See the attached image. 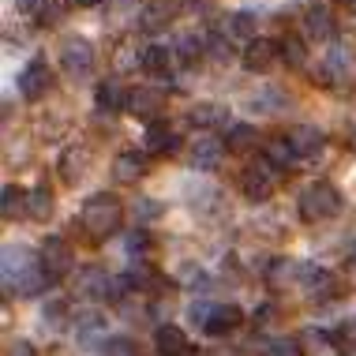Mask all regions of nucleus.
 Listing matches in <instances>:
<instances>
[{
	"instance_id": "1",
	"label": "nucleus",
	"mask_w": 356,
	"mask_h": 356,
	"mask_svg": "<svg viewBox=\"0 0 356 356\" xmlns=\"http://www.w3.org/2000/svg\"><path fill=\"white\" fill-rule=\"evenodd\" d=\"M79 221L94 240H105L124 225V203L113 195V191H94L79 210Z\"/></svg>"
},
{
	"instance_id": "2",
	"label": "nucleus",
	"mask_w": 356,
	"mask_h": 356,
	"mask_svg": "<svg viewBox=\"0 0 356 356\" xmlns=\"http://www.w3.org/2000/svg\"><path fill=\"white\" fill-rule=\"evenodd\" d=\"M341 207H345V199L330 180H315V184H307L300 191V218L304 221H330L341 214Z\"/></svg>"
},
{
	"instance_id": "3",
	"label": "nucleus",
	"mask_w": 356,
	"mask_h": 356,
	"mask_svg": "<svg viewBox=\"0 0 356 356\" xmlns=\"http://www.w3.org/2000/svg\"><path fill=\"white\" fill-rule=\"evenodd\" d=\"M60 68L68 72L72 79H86V75L94 72V45L86 42V38H79V34L64 38V45H60Z\"/></svg>"
},
{
	"instance_id": "4",
	"label": "nucleus",
	"mask_w": 356,
	"mask_h": 356,
	"mask_svg": "<svg viewBox=\"0 0 356 356\" xmlns=\"http://www.w3.org/2000/svg\"><path fill=\"white\" fill-rule=\"evenodd\" d=\"M38 263H42V270L49 282H60V277L72 270V244L64 236H45L42 252H38Z\"/></svg>"
},
{
	"instance_id": "5",
	"label": "nucleus",
	"mask_w": 356,
	"mask_h": 356,
	"mask_svg": "<svg viewBox=\"0 0 356 356\" xmlns=\"http://www.w3.org/2000/svg\"><path fill=\"white\" fill-rule=\"evenodd\" d=\"M165 90L161 86H131L128 90V109L124 113H131V117H139V120H158L161 117V109H165Z\"/></svg>"
},
{
	"instance_id": "6",
	"label": "nucleus",
	"mask_w": 356,
	"mask_h": 356,
	"mask_svg": "<svg viewBox=\"0 0 356 356\" xmlns=\"http://www.w3.org/2000/svg\"><path fill=\"white\" fill-rule=\"evenodd\" d=\"M75 293L83 300H117V277H109L98 266H86L75 274Z\"/></svg>"
},
{
	"instance_id": "7",
	"label": "nucleus",
	"mask_w": 356,
	"mask_h": 356,
	"mask_svg": "<svg viewBox=\"0 0 356 356\" xmlns=\"http://www.w3.org/2000/svg\"><path fill=\"white\" fill-rule=\"evenodd\" d=\"M240 188H244V195L252 199V203H266V199L274 195V188H277V169L266 165V161H259V165L244 169Z\"/></svg>"
},
{
	"instance_id": "8",
	"label": "nucleus",
	"mask_w": 356,
	"mask_h": 356,
	"mask_svg": "<svg viewBox=\"0 0 356 356\" xmlns=\"http://www.w3.org/2000/svg\"><path fill=\"white\" fill-rule=\"evenodd\" d=\"M49 86H53V72L42 56H34V60L19 72V94H23L26 102H42L45 94H49Z\"/></svg>"
},
{
	"instance_id": "9",
	"label": "nucleus",
	"mask_w": 356,
	"mask_h": 356,
	"mask_svg": "<svg viewBox=\"0 0 356 356\" xmlns=\"http://www.w3.org/2000/svg\"><path fill=\"white\" fill-rule=\"evenodd\" d=\"M177 15H180V0H150L139 12V26L147 34H161L177 23Z\"/></svg>"
},
{
	"instance_id": "10",
	"label": "nucleus",
	"mask_w": 356,
	"mask_h": 356,
	"mask_svg": "<svg viewBox=\"0 0 356 356\" xmlns=\"http://www.w3.org/2000/svg\"><path fill=\"white\" fill-rule=\"evenodd\" d=\"M199 323H203V330L210 334V338H221V334L236 330V326L244 323V312H240L236 304H218V307L199 312Z\"/></svg>"
},
{
	"instance_id": "11",
	"label": "nucleus",
	"mask_w": 356,
	"mask_h": 356,
	"mask_svg": "<svg viewBox=\"0 0 356 356\" xmlns=\"http://www.w3.org/2000/svg\"><path fill=\"white\" fill-rule=\"evenodd\" d=\"M353 68H356V53L349 49V45H330L326 56H323L319 75H323V83H341V79L353 75Z\"/></svg>"
},
{
	"instance_id": "12",
	"label": "nucleus",
	"mask_w": 356,
	"mask_h": 356,
	"mask_svg": "<svg viewBox=\"0 0 356 356\" xmlns=\"http://www.w3.org/2000/svg\"><path fill=\"white\" fill-rule=\"evenodd\" d=\"M277 56H282V42H274V38H255L252 45H244V68L263 75L277 64Z\"/></svg>"
},
{
	"instance_id": "13",
	"label": "nucleus",
	"mask_w": 356,
	"mask_h": 356,
	"mask_svg": "<svg viewBox=\"0 0 356 356\" xmlns=\"http://www.w3.org/2000/svg\"><path fill=\"white\" fill-rule=\"evenodd\" d=\"M34 266H38V259H31V252L23 244H8L4 248V270H0L4 274V289H15Z\"/></svg>"
},
{
	"instance_id": "14",
	"label": "nucleus",
	"mask_w": 356,
	"mask_h": 356,
	"mask_svg": "<svg viewBox=\"0 0 356 356\" xmlns=\"http://www.w3.org/2000/svg\"><path fill=\"white\" fill-rule=\"evenodd\" d=\"M300 282H304V293L312 296V300H334V296L341 293L338 277L330 270H323V266H304Z\"/></svg>"
},
{
	"instance_id": "15",
	"label": "nucleus",
	"mask_w": 356,
	"mask_h": 356,
	"mask_svg": "<svg viewBox=\"0 0 356 356\" xmlns=\"http://www.w3.org/2000/svg\"><path fill=\"white\" fill-rule=\"evenodd\" d=\"M225 139H214V136H203V139H195L191 143V169H199V172H210V169H218L221 165V154H225Z\"/></svg>"
},
{
	"instance_id": "16",
	"label": "nucleus",
	"mask_w": 356,
	"mask_h": 356,
	"mask_svg": "<svg viewBox=\"0 0 356 356\" xmlns=\"http://www.w3.org/2000/svg\"><path fill=\"white\" fill-rule=\"evenodd\" d=\"M143 147H147V154H172L180 147V131L169 120H154V124H147Z\"/></svg>"
},
{
	"instance_id": "17",
	"label": "nucleus",
	"mask_w": 356,
	"mask_h": 356,
	"mask_svg": "<svg viewBox=\"0 0 356 356\" xmlns=\"http://www.w3.org/2000/svg\"><path fill=\"white\" fill-rule=\"evenodd\" d=\"M143 177H147V158L139 150H120L113 158V180L117 184H136Z\"/></svg>"
},
{
	"instance_id": "18",
	"label": "nucleus",
	"mask_w": 356,
	"mask_h": 356,
	"mask_svg": "<svg viewBox=\"0 0 356 356\" xmlns=\"http://www.w3.org/2000/svg\"><path fill=\"white\" fill-rule=\"evenodd\" d=\"M154 349H158V356H191L188 334L180 330V326H172V323L154 330Z\"/></svg>"
},
{
	"instance_id": "19",
	"label": "nucleus",
	"mask_w": 356,
	"mask_h": 356,
	"mask_svg": "<svg viewBox=\"0 0 356 356\" xmlns=\"http://www.w3.org/2000/svg\"><path fill=\"white\" fill-rule=\"evenodd\" d=\"M94 102H98V109H105V113H124V109H128V90H124V83L113 75V79L98 83Z\"/></svg>"
},
{
	"instance_id": "20",
	"label": "nucleus",
	"mask_w": 356,
	"mask_h": 356,
	"mask_svg": "<svg viewBox=\"0 0 356 356\" xmlns=\"http://www.w3.org/2000/svg\"><path fill=\"white\" fill-rule=\"evenodd\" d=\"M86 165H90V150L86 147H68L60 154V177L64 184H79L86 177Z\"/></svg>"
},
{
	"instance_id": "21",
	"label": "nucleus",
	"mask_w": 356,
	"mask_h": 356,
	"mask_svg": "<svg viewBox=\"0 0 356 356\" xmlns=\"http://www.w3.org/2000/svg\"><path fill=\"white\" fill-rule=\"evenodd\" d=\"M289 143H293L296 158H312V154L323 150V131L312 128V124H296V128L289 131Z\"/></svg>"
},
{
	"instance_id": "22",
	"label": "nucleus",
	"mask_w": 356,
	"mask_h": 356,
	"mask_svg": "<svg viewBox=\"0 0 356 356\" xmlns=\"http://www.w3.org/2000/svg\"><path fill=\"white\" fill-rule=\"evenodd\" d=\"M304 31H307V38H312V42H326V38L334 34L330 12H326L323 4H312V8L304 12Z\"/></svg>"
},
{
	"instance_id": "23",
	"label": "nucleus",
	"mask_w": 356,
	"mask_h": 356,
	"mask_svg": "<svg viewBox=\"0 0 356 356\" xmlns=\"http://www.w3.org/2000/svg\"><path fill=\"white\" fill-rule=\"evenodd\" d=\"M293 158H296V150H293V143H289V136H274V139L263 143V161H266V165L289 169V161H293Z\"/></svg>"
},
{
	"instance_id": "24",
	"label": "nucleus",
	"mask_w": 356,
	"mask_h": 356,
	"mask_svg": "<svg viewBox=\"0 0 356 356\" xmlns=\"http://www.w3.org/2000/svg\"><path fill=\"white\" fill-rule=\"evenodd\" d=\"M26 214H31L34 221H49L53 218V191L45 184L26 191Z\"/></svg>"
},
{
	"instance_id": "25",
	"label": "nucleus",
	"mask_w": 356,
	"mask_h": 356,
	"mask_svg": "<svg viewBox=\"0 0 356 356\" xmlns=\"http://www.w3.org/2000/svg\"><path fill=\"white\" fill-rule=\"evenodd\" d=\"M225 34L236 38V42H244V45H252L255 42V15L252 12H233L225 19Z\"/></svg>"
},
{
	"instance_id": "26",
	"label": "nucleus",
	"mask_w": 356,
	"mask_h": 356,
	"mask_svg": "<svg viewBox=\"0 0 356 356\" xmlns=\"http://www.w3.org/2000/svg\"><path fill=\"white\" fill-rule=\"evenodd\" d=\"M169 68H172V49L169 45H147V49H143V72L165 75Z\"/></svg>"
},
{
	"instance_id": "27",
	"label": "nucleus",
	"mask_w": 356,
	"mask_h": 356,
	"mask_svg": "<svg viewBox=\"0 0 356 356\" xmlns=\"http://www.w3.org/2000/svg\"><path fill=\"white\" fill-rule=\"evenodd\" d=\"M188 120L195 124V128H214V124L225 120V109L214 102H199V105H191L188 109Z\"/></svg>"
},
{
	"instance_id": "28",
	"label": "nucleus",
	"mask_w": 356,
	"mask_h": 356,
	"mask_svg": "<svg viewBox=\"0 0 356 356\" xmlns=\"http://www.w3.org/2000/svg\"><path fill=\"white\" fill-rule=\"evenodd\" d=\"M255 139H259V131L252 128V124H233V128H229V136H225V147L233 150V154H244V150L255 147Z\"/></svg>"
},
{
	"instance_id": "29",
	"label": "nucleus",
	"mask_w": 356,
	"mask_h": 356,
	"mask_svg": "<svg viewBox=\"0 0 356 356\" xmlns=\"http://www.w3.org/2000/svg\"><path fill=\"white\" fill-rule=\"evenodd\" d=\"M0 210H4V218L26 214V191L19 184H4V191H0Z\"/></svg>"
},
{
	"instance_id": "30",
	"label": "nucleus",
	"mask_w": 356,
	"mask_h": 356,
	"mask_svg": "<svg viewBox=\"0 0 356 356\" xmlns=\"http://www.w3.org/2000/svg\"><path fill=\"white\" fill-rule=\"evenodd\" d=\"M203 49H207V42H203L199 34H180L177 45H172V53H177L184 64H195L199 56H203Z\"/></svg>"
},
{
	"instance_id": "31",
	"label": "nucleus",
	"mask_w": 356,
	"mask_h": 356,
	"mask_svg": "<svg viewBox=\"0 0 356 356\" xmlns=\"http://www.w3.org/2000/svg\"><path fill=\"white\" fill-rule=\"evenodd\" d=\"M282 60L289 64V68H304V60H307L304 38H296V34H285L282 38Z\"/></svg>"
},
{
	"instance_id": "32",
	"label": "nucleus",
	"mask_w": 356,
	"mask_h": 356,
	"mask_svg": "<svg viewBox=\"0 0 356 356\" xmlns=\"http://www.w3.org/2000/svg\"><path fill=\"white\" fill-rule=\"evenodd\" d=\"M102 330H105V319H102V315H94V312H86V315L75 319V338H79L83 345H90Z\"/></svg>"
},
{
	"instance_id": "33",
	"label": "nucleus",
	"mask_w": 356,
	"mask_h": 356,
	"mask_svg": "<svg viewBox=\"0 0 356 356\" xmlns=\"http://www.w3.org/2000/svg\"><path fill=\"white\" fill-rule=\"evenodd\" d=\"M334 345H341V349H356V315H353V319H341V326L334 330Z\"/></svg>"
},
{
	"instance_id": "34",
	"label": "nucleus",
	"mask_w": 356,
	"mask_h": 356,
	"mask_svg": "<svg viewBox=\"0 0 356 356\" xmlns=\"http://www.w3.org/2000/svg\"><path fill=\"white\" fill-rule=\"evenodd\" d=\"M296 274H304V266H296L293 259H274L270 282H289V277H296Z\"/></svg>"
},
{
	"instance_id": "35",
	"label": "nucleus",
	"mask_w": 356,
	"mask_h": 356,
	"mask_svg": "<svg viewBox=\"0 0 356 356\" xmlns=\"http://www.w3.org/2000/svg\"><path fill=\"white\" fill-rule=\"evenodd\" d=\"M102 356H139V353H136V341L131 338H109L102 345Z\"/></svg>"
},
{
	"instance_id": "36",
	"label": "nucleus",
	"mask_w": 356,
	"mask_h": 356,
	"mask_svg": "<svg viewBox=\"0 0 356 356\" xmlns=\"http://www.w3.org/2000/svg\"><path fill=\"white\" fill-rule=\"evenodd\" d=\"M266 356H304V345L296 338H282V341H274L270 349H266Z\"/></svg>"
},
{
	"instance_id": "37",
	"label": "nucleus",
	"mask_w": 356,
	"mask_h": 356,
	"mask_svg": "<svg viewBox=\"0 0 356 356\" xmlns=\"http://www.w3.org/2000/svg\"><path fill=\"white\" fill-rule=\"evenodd\" d=\"M68 4H72V0H45V4H42V15H38V19H42V23H56V19L68 12Z\"/></svg>"
},
{
	"instance_id": "38",
	"label": "nucleus",
	"mask_w": 356,
	"mask_h": 356,
	"mask_svg": "<svg viewBox=\"0 0 356 356\" xmlns=\"http://www.w3.org/2000/svg\"><path fill=\"white\" fill-rule=\"evenodd\" d=\"M128 68H143V49L131 53V45H120V53H117V72H128Z\"/></svg>"
},
{
	"instance_id": "39",
	"label": "nucleus",
	"mask_w": 356,
	"mask_h": 356,
	"mask_svg": "<svg viewBox=\"0 0 356 356\" xmlns=\"http://www.w3.org/2000/svg\"><path fill=\"white\" fill-rule=\"evenodd\" d=\"M207 53L214 56V60H229V42L225 38H207Z\"/></svg>"
},
{
	"instance_id": "40",
	"label": "nucleus",
	"mask_w": 356,
	"mask_h": 356,
	"mask_svg": "<svg viewBox=\"0 0 356 356\" xmlns=\"http://www.w3.org/2000/svg\"><path fill=\"white\" fill-rule=\"evenodd\" d=\"M4 356H38V353H34V345H31V341L15 338V341H8V353H4Z\"/></svg>"
},
{
	"instance_id": "41",
	"label": "nucleus",
	"mask_w": 356,
	"mask_h": 356,
	"mask_svg": "<svg viewBox=\"0 0 356 356\" xmlns=\"http://www.w3.org/2000/svg\"><path fill=\"white\" fill-rule=\"evenodd\" d=\"M64 312H68V304H64V300H49V304H45V315H49V323H60Z\"/></svg>"
},
{
	"instance_id": "42",
	"label": "nucleus",
	"mask_w": 356,
	"mask_h": 356,
	"mask_svg": "<svg viewBox=\"0 0 356 356\" xmlns=\"http://www.w3.org/2000/svg\"><path fill=\"white\" fill-rule=\"evenodd\" d=\"M42 4H45V0H15V8L23 15H42Z\"/></svg>"
},
{
	"instance_id": "43",
	"label": "nucleus",
	"mask_w": 356,
	"mask_h": 356,
	"mask_svg": "<svg viewBox=\"0 0 356 356\" xmlns=\"http://www.w3.org/2000/svg\"><path fill=\"white\" fill-rule=\"evenodd\" d=\"M79 8H94V4H102V0H75Z\"/></svg>"
},
{
	"instance_id": "44",
	"label": "nucleus",
	"mask_w": 356,
	"mask_h": 356,
	"mask_svg": "<svg viewBox=\"0 0 356 356\" xmlns=\"http://www.w3.org/2000/svg\"><path fill=\"white\" fill-rule=\"evenodd\" d=\"M338 4H356V0H338Z\"/></svg>"
}]
</instances>
